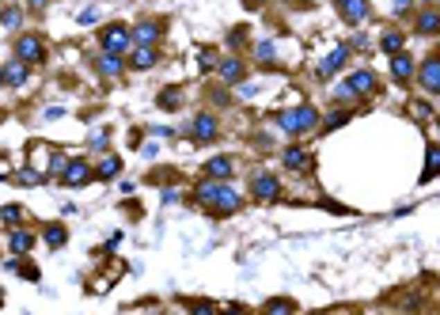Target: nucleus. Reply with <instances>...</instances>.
Here are the masks:
<instances>
[{
	"instance_id": "49",
	"label": "nucleus",
	"mask_w": 440,
	"mask_h": 315,
	"mask_svg": "<svg viewBox=\"0 0 440 315\" xmlns=\"http://www.w3.org/2000/svg\"><path fill=\"white\" fill-rule=\"evenodd\" d=\"M421 4H429V0H421Z\"/></svg>"
},
{
	"instance_id": "41",
	"label": "nucleus",
	"mask_w": 440,
	"mask_h": 315,
	"mask_svg": "<svg viewBox=\"0 0 440 315\" xmlns=\"http://www.w3.org/2000/svg\"><path fill=\"white\" fill-rule=\"evenodd\" d=\"M175 179V171H167V167H164V171H152L148 175V182H171Z\"/></svg>"
},
{
	"instance_id": "15",
	"label": "nucleus",
	"mask_w": 440,
	"mask_h": 315,
	"mask_svg": "<svg viewBox=\"0 0 440 315\" xmlns=\"http://www.w3.org/2000/svg\"><path fill=\"white\" fill-rule=\"evenodd\" d=\"M281 164L289 167V171H311V152L300 148V144H289V148L281 152Z\"/></svg>"
},
{
	"instance_id": "48",
	"label": "nucleus",
	"mask_w": 440,
	"mask_h": 315,
	"mask_svg": "<svg viewBox=\"0 0 440 315\" xmlns=\"http://www.w3.org/2000/svg\"><path fill=\"white\" fill-rule=\"evenodd\" d=\"M0 304H4V293H0Z\"/></svg>"
},
{
	"instance_id": "23",
	"label": "nucleus",
	"mask_w": 440,
	"mask_h": 315,
	"mask_svg": "<svg viewBox=\"0 0 440 315\" xmlns=\"http://www.w3.org/2000/svg\"><path fill=\"white\" fill-rule=\"evenodd\" d=\"M254 61H258L262 69H274V65H277V46L270 42V38H262V42L254 46Z\"/></svg>"
},
{
	"instance_id": "2",
	"label": "nucleus",
	"mask_w": 440,
	"mask_h": 315,
	"mask_svg": "<svg viewBox=\"0 0 440 315\" xmlns=\"http://www.w3.org/2000/svg\"><path fill=\"white\" fill-rule=\"evenodd\" d=\"M319 122H323V118H319V110L311 107V103H300V107H285V110H277V114H274V126L285 129V133H292V137L319 129Z\"/></svg>"
},
{
	"instance_id": "9",
	"label": "nucleus",
	"mask_w": 440,
	"mask_h": 315,
	"mask_svg": "<svg viewBox=\"0 0 440 315\" xmlns=\"http://www.w3.org/2000/svg\"><path fill=\"white\" fill-rule=\"evenodd\" d=\"M91 179H95V167L84 164V160H69L65 171H61V182H65V187H84V182H91Z\"/></svg>"
},
{
	"instance_id": "5",
	"label": "nucleus",
	"mask_w": 440,
	"mask_h": 315,
	"mask_svg": "<svg viewBox=\"0 0 440 315\" xmlns=\"http://www.w3.org/2000/svg\"><path fill=\"white\" fill-rule=\"evenodd\" d=\"M12 58H19L23 65H42L46 61V42L38 35H19L12 46Z\"/></svg>"
},
{
	"instance_id": "11",
	"label": "nucleus",
	"mask_w": 440,
	"mask_h": 315,
	"mask_svg": "<svg viewBox=\"0 0 440 315\" xmlns=\"http://www.w3.org/2000/svg\"><path fill=\"white\" fill-rule=\"evenodd\" d=\"M217 76H220V84H243L247 65L239 61V58H220L217 61Z\"/></svg>"
},
{
	"instance_id": "14",
	"label": "nucleus",
	"mask_w": 440,
	"mask_h": 315,
	"mask_svg": "<svg viewBox=\"0 0 440 315\" xmlns=\"http://www.w3.org/2000/svg\"><path fill=\"white\" fill-rule=\"evenodd\" d=\"M346 84H349V92H353L357 99H361V95H372L376 87H380V80H376V72H372V69H357L353 76L346 80Z\"/></svg>"
},
{
	"instance_id": "27",
	"label": "nucleus",
	"mask_w": 440,
	"mask_h": 315,
	"mask_svg": "<svg viewBox=\"0 0 440 315\" xmlns=\"http://www.w3.org/2000/svg\"><path fill=\"white\" fill-rule=\"evenodd\" d=\"M380 50L383 53H403V31H383V38H380Z\"/></svg>"
},
{
	"instance_id": "50",
	"label": "nucleus",
	"mask_w": 440,
	"mask_h": 315,
	"mask_svg": "<svg viewBox=\"0 0 440 315\" xmlns=\"http://www.w3.org/2000/svg\"><path fill=\"white\" fill-rule=\"evenodd\" d=\"M0 12H4V4H0Z\"/></svg>"
},
{
	"instance_id": "7",
	"label": "nucleus",
	"mask_w": 440,
	"mask_h": 315,
	"mask_svg": "<svg viewBox=\"0 0 440 315\" xmlns=\"http://www.w3.org/2000/svg\"><path fill=\"white\" fill-rule=\"evenodd\" d=\"M334 8H338L342 23L361 27V23L368 19V12H372V0H334Z\"/></svg>"
},
{
	"instance_id": "17",
	"label": "nucleus",
	"mask_w": 440,
	"mask_h": 315,
	"mask_svg": "<svg viewBox=\"0 0 440 315\" xmlns=\"http://www.w3.org/2000/svg\"><path fill=\"white\" fill-rule=\"evenodd\" d=\"M414 31H418L421 38L440 35V12H433V8H421V12L414 15Z\"/></svg>"
},
{
	"instance_id": "45",
	"label": "nucleus",
	"mask_w": 440,
	"mask_h": 315,
	"mask_svg": "<svg viewBox=\"0 0 440 315\" xmlns=\"http://www.w3.org/2000/svg\"><path fill=\"white\" fill-rule=\"evenodd\" d=\"M224 315H247V312H243V308H239V304H231V308H228V312H224Z\"/></svg>"
},
{
	"instance_id": "24",
	"label": "nucleus",
	"mask_w": 440,
	"mask_h": 315,
	"mask_svg": "<svg viewBox=\"0 0 440 315\" xmlns=\"http://www.w3.org/2000/svg\"><path fill=\"white\" fill-rule=\"evenodd\" d=\"M118 171H122V160L118 156H103L99 160V167H95V179H118Z\"/></svg>"
},
{
	"instance_id": "13",
	"label": "nucleus",
	"mask_w": 440,
	"mask_h": 315,
	"mask_svg": "<svg viewBox=\"0 0 440 315\" xmlns=\"http://www.w3.org/2000/svg\"><path fill=\"white\" fill-rule=\"evenodd\" d=\"M27 72H30V65H23L19 58H12L4 69H0V84H4V87H23V84H27Z\"/></svg>"
},
{
	"instance_id": "1",
	"label": "nucleus",
	"mask_w": 440,
	"mask_h": 315,
	"mask_svg": "<svg viewBox=\"0 0 440 315\" xmlns=\"http://www.w3.org/2000/svg\"><path fill=\"white\" fill-rule=\"evenodd\" d=\"M194 198H197V205H205L209 213H217V216H228V213H236V209L243 205V198H239L228 182H217V179L197 182Z\"/></svg>"
},
{
	"instance_id": "19",
	"label": "nucleus",
	"mask_w": 440,
	"mask_h": 315,
	"mask_svg": "<svg viewBox=\"0 0 440 315\" xmlns=\"http://www.w3.org/2000/svg\"><path fill=\"white\" fill-rule=\"evenodd\" d=\"M95 72H99V76H122L125 72V58H118V53H99V58H95Z\"/></svg>"
},
{
	"instance_id": "22",
	"label": "nucleus",
	"mask_w": 440,
	"mask_h": 315,
	"mask_svg": "<svg viewBox=\"0 0 440 315\" xmlns=\"http://www.w3.org/2000/svg\"><path fill=\"white\" fill-rule=\"evenodd\" d=\"M42 239H46V247H65V239H69V228L65 224H42Z\"/></svg>"
},
{
	"instance_id": "38",
	"label": "nucleus",
	"mask_w": 440,
	"mask_h": 315,
	"mask_svg": "<svg viewBox=\"0 0 440 315\" xmlns=\"http://www.w3.org/2000/svg\"><path fill=\"white\" fill-rule=\"evenodd\" d=\"M410 8H414V0H391V12L395 15H406Z\"/></svg>"
},
{
	"instance_id": "40",
	"label": "nucleus",
	"mask_w": 440,
	"mask_h": 315,
	"mask_svg": "<svg viewBox=\"0 0 440 315\" xmlns=\"http://www.w3.org/2000/svg\"><path fill=\"white\" fill-rule=\"evenodd\" d=\"M197 65H202V69H213V65H217V58H213V50H202V53H197Z\"/></svg>"
},
{
	"instance_id": "34",
	"label": "nucleus",
	"mask_w": 440,
	"mask_h": 315,
	"mask_svg": "<svg viewBox=\"0 0 440 315\" xmlns=\"http://www.w3.org/2000/svg\"><path fill=\"white\" fill-rule=\"evenodd\" d=\"M0 216H4L8 224H19L23 221V209L19 205H4V209H0Z\"/></svg>"
},
{
	"instance_id": "47",
	"label": "nucleus",
	"mask_w": 440,
	"mask_h": 315,
	"mask_svg": "<svg viewBox=\"0 0 440 315\" xmlns=\"http://www.w3.org/2000/svg\"><path fill=\"white\" fill-rule=\"evenodd\" d=\"M247 8H258V4H266V0H243Z\"/></svg>"
},
{
	"instance_id": "26",
	"label": "nucleus",
	"mask_w": 440,
	"mask_h": 315,
	"mask_svg": "<svg viewBox=\"0 0 440 315\" xmlns=\"http://www.w3.org/2000/svg\"><path fill=\"white\" fill-rule=\"evenodd\" d=\"M8 270H15V273H19V278L23 281H38V278H42V273H38V266H30V262H23V258H8Z\"/></svg>"
},
{
	"instance_id": "8",
	"label": "nucleus",
	"mask_w": 440,
	"mask_h": 315,
	"mask_svg": "<svg viewBox=\"0 0 440 315\" xmlns=\"http://www.w3.org/2000/svg\"><path fill=\"white\" fill-rule=\"evenodd\" d=\"M164 38V19H141L133 27V46H159Z\"/></svg>"
},
{
	"instance_id": "16",
	"label": "nucleus",
	"mask_w": 440,
	"mask_h": 315,
	"mask_svg": "<svg viewBox=\"0 0 440 315\" xmlns=\"http://www.w3.org/2000/svg\"><path fill=\"white\" fill-rule=\"evenodd\" d=\"M125 65H130V69H137V72L156 69V65H159V50H156V46H137V50L130 53V61H125Z\"/></svg>"
},
{
	"instance_id": "6",
	"label": "nucleus",
	"mask_w": 440,
	"mask_h": 315,
	"mask_svg": "<svg viewBox=\"0 0 440 315\" xmlns=\"http://www.w3.org/2000/svg\"><path fill=\"white\" fill-rule=\"evenodd\" d=\"M190 137H194L197 144H213L220 137V122H217V114H209V110H202V114L190 122Z\"/></svg>"
},
{
	"instance_id": "31",
	"label": "nucleus",
	"mask_w": 440,
	"mask_h": 315,
	"mask_svg": "<svg viewBox=\"0 0 440 315\" xmlns=\"http://www.w3.org/2000/svg\"><path fill=\"white\" fill-rule=\"evenodd\" d=\"M19 23H23L19 8H4V12H0V27H4V31H19Z\"/></svg>"
},
{
	"instance_id": "37",
	"label": "nucleus",
	"mask_w": 440,
	"mask_h": 315,
	"mask_svg": "<svg viewBox=\"0 0 440 315\" xmlns=\"http://www.w3.org/2000/svg\"><path fill=\"white\" fill-rule=\"evenodd\" d=\"M95 19H99V8H84V12H80V23H84V27H91Z\"/></svg>"
},
{
	"instance_id": "3",
	"label": "nucleus",
	"mask_w": 440,
	"mask_h": 315,
	"mask_svg": "<svg viewBox=\"0 0 440 315\" xmlns=\"http://www.w3.org/2000/svg\"><path fill=\"white\" fill-rule=\"evenodd\" d=\"M133 46V31L125 27V23H107V27L99 31V50L103 53H118V58H125Z\"/></svg>"
},
{
	"instance_id": "10",
	"label": "nucleus",
	"mask_w": 440,
	"mask_h": 315,
	"mask_svg": "<svg viewBox=\"0 0 440 315\" xmlns=\"http://www.w3.org/2000/svg\"><path fill=\"white\" fill-rule=\"evenodd\" d=\"M418 84L425 87L429 95H440V58L421 61V69H418Z\"/></svg>"
},
{
	"instance_id": "39",
	"label": "nucleus",
	"mask_w": 440,
	"mask_h": 315,
	"mask_svg": "<svg viewBox=\"0 0 440 315\" xmlns=\"http://www.w3.org/2000/svg\"><path fill=\"white\" fill-rule=\"evenodd\" d=\"M410 110H414V118H429V114H433V110H429V103H410Z\"/></svg>"
},
{
	"instance_id": "30",
	"label": "nucleus",
	"mask_w": 440,
	"mask_h": 315,
	"mask_svg": "<svg viewBox=\"0 0 440 315\" xmlns=\"http://www.w3.org/2000/svg\"><path fill=\"white\" fill-rule=\"evenodd\" d=\"M346 122H349V110H346V107H334V110H331V114H326L319 126H323L326 133H331V129H338V126H346Z\"/></svg>"
},
{
	"instance_id": "21",
	"label": "nucleus",
	"mask_w": 440,
	"mask_h": 315,
	"mask_svg": "<svg viewBox=\"0 0 440 315\" xmlns=\"http://www.w3.org/2000/svg\"><path fill=\"white\" fill-rule=\"evenodd\" d=\"M30 247H35V232H27V228H12V232H8V251H12V255H27Z\"/></svg>"
},
{
	"instance_id": "18",
	"label": "nucleus",
	"mask_w": 440,
	"mask_h": 315,
	"mask_svg": "<svg viewBox=\"0 0 440 315\" xmlns=\"http://www.w3.org/2000/svg\"><path fill=\"white\" fill-rule=\"evenodd\" d=\"M231 175H236V164H231V156H213L209 164H205V179H217V182H228Z\"/></svg>"
},
{
	"instance_id": "32",
	"label": "nucleus",
	"mask_w": 440,
	"mask_h": 315,
	"mask_svg": "<svg viewBox=\"0 0 440 315\" xmlns=\"http://www.w3.org/2000/svg\"><path fill=\"white\" fill-rule=\"evenodd\" d=\"M179 99H182V95H179V87H167V92H164V95H159V107L175 110V107H179Z\"/></svg>"
},
{
	"instance_id": "20",
	"label": "nucleus",
	"mask_w": 440,
	"mask_h": 315,
	"mask_svg": "<svg viewBox=\"0 0 440 315\" xmlns=\"http://www.w3.org/2000/svg\"><path fill=\"white\" fill-rule=\"evenodd\" d=\"M414 72H418V69H414V58H410V53H406V50L391 58V76H395L398 84H406V80H414Z\"/></svg>"
},
{
	"instance_id": "35",
	"label": "nucleus",
	"mask_w": 440,
	"mask_h": 315,
	"mask_svg": "<svg viewBox=\"0 0 440 315\" xmlns=\"http://www.w3.org/2000/svg\"><path fill=\"white\" fill-rule=\"evenodd\" d=\"M87 144H91L95 152H103V148H107V129H99V133H91V137H87Z\"/></svg>"
},
{
	"instance_id": "12",
	"label": "nucleus",
	"mask_w": 440,
	"mask_h": 315,
	"mask_svg": "<svg viewBox=\"0 0 440 315\" xmlns=\"http://www.w3.org/2000/svg\"><path fill=\"white\" fill-rule=\"evenodd\" d=\"M346 61H349V46L342 42V46H334V50L326 53L323 61H319V76H323V80H326V76H334L338 69H346Z\"/></svg>"
},
{
	"instance_id": "42",
	"label": "nucleus",
	"mask_w": 440,
	"mask_h": 315,
	"mask_svg": "<svg viewBox=\"0 0 440 315\" xmlns=\"http://www.w3.org/2000/svg\"><path fill=\"white\" fill-rule=\"evenodd\" d=\"M61 114H65V110H61V107H46V114H42V118H46V122H58Z\"/></svg>"
},
{
	"instance_id": "29",
	"label": "nucleus",
	"mask_w": 440,
	"mask_h": 315,
	"mask_svg": "<svg viewBox=\"0 0 440 315\" xmlns=\"http://www.w3.org/2000/svg\"><path fill=\"white\" fill-rule=\"evenodd\" d=\"M15 182H19V187H42L46 175L35 171V167H19V171H15Z\"/></svg>"
},
{
	"instance_id": "46",
	"label": "nucleus",
	"mask_w": 440,
	"mask_h": 315,
	"mask_svg": "<svg viewBox=\"0 0 440 315\" xmlns=\"http://www.w3.org/2000/svg\"><path fill=\"white\" fill-rule=\"evenodd\" d=\"M292 4H296V8H311L315 0H292Z\"/></svg>"
},
{
	"instance_id": "4",
	"label": "nucleus",
	"mask_w": 440,
	"mask_h": 315,
	"mask_svg": "<svg viewBox=\"0 0 440 315\" xmlns=\"http://www.w3.org/2000/svg\"><path fill=\"white\" fill-rule=\"evenodd\" d=\"M251 198L262 201V205H270V201H281V179H277L274 171L251 175Z\"/></svg>"
},
{
	"instance_id": "44",
	"label": "nucleus",
	"mask_w": 440,
	"mask_h": 315,
	"mask_svg": "<svg viewBox=\"0 0 440 315\" xmlns=\"http://www.w3.org/2000/svg\"><path fill=\"white\" fill-rule=\"evenodd\" d=\"M46 4H50V0H27V8H30V12H42Z\"/></svg>"
},
{
	"instance_id": "33",
	"label": "nucleus",
	"mask_w": 440,
	"mask_h": 315,
	"mask_svg": "<svg viewBox=\"0 0 440 315\" xmlns=\"http://www.w3.org/2000/svg\"><path fill=\"white\" fill-rule=\"evenodd\" d=\"M190 315H220V312H217V304H209V300H194L190 304Z\"/></svg>"
},
{
	"instance_id": "36",
	"label": "nucleus",
	"mask_w": 440,
	"mask_h": 315,
	"mask_svg": "<svg viewBox=\"0 0 440 315\" xmlns=\"http://www.w3.org/2000/svg\"><path fill=\"white\" fill-rule=\"evenodd\" d=\"M334 99H338V103H353L357 95L349 92V84H338V87H334Z\"/></svg>"
},
{
	"instance_id": "43",
	"label": "nucleus",
	"mask_w": 440,
	"mask_h": 315,
	"mask_svg": "<svg viewBox=\"0 0 440 315\" xmlns=\"http://www.w3.org/2000/svg\"><path fill=\"white\" fill-rule=\"evenodd\" d=\"M179 201V190H164V205H175Z\"/></svg>"
},
{
	"instance_id": "28",
	"label": "nucleus",
	"mask_w": 440,
	"mask_h": 315,
	"mask_svg": "<svg viewBox=\"0 0 440 315\" xmlns=\"http://www.w3.org/2000/svg\"><path fill=\"white\" fill-rule=\"evenodd\" d=\"M262 315H296V304L289 300V296H274V300L262 308Z\"/></svg>"
},
{
	"instance_id": "25",
	"label": "nucleus",
	"mask_w": 440,
	"mask_h": 315,
	"mask_svg": "<svg viewBox=\"0 0 440 315\" xmlns=\"http://www.w3.org/2000/svg\"><path fill=\"white\" fill-rule=\"evenodd\" d=\"M437 175H440V144H429V152H425V171H421V182L437 179Z\"/></svg>"
}]
</instances>
